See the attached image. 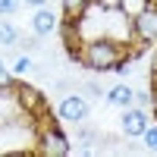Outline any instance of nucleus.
I'll return each mask as SVG.
<instances>
[{
	"instance_id": "obj_1",
	"label": "nucleus",
	"mask_w": 157,
	"mask_h": 157,
	"mask_svg": "<svg viewBox=\"0 0 157 157\" xmlns=\"http://www.w3.org/2000/svg\"><path fill=\"white\" fill-rule=\"evenodd\" d=\"M129 50L113 41V38H94V41H85L78 50V63L91 72H116V66L123 63V57Z\"/></svg>"
},
{
	"instance_id": "obj_2",
	"label": "nucleus",
	"mask_w": 157,
	"mask_h": 157,
	"mask_svg": "<svg viewBox=\"0 0 157 157\" xmlns=\"http://www.w3.org/2000/svg\"><path fill=\"white\" fill-rule=\"evenodd\" d=\"M57 120L60 123H85L91 116V101L85 94H78V91H69V94H63L60 104H57Z\"/></svg>"
},
{
	"instance_id": "obj_3",
	"label": "nucleus",
	"mask_w": 157,
	"mask_h": 157,
	"mask_svg": "<svg viewBox=\"0 0 157 157\" xmlns=\"http://www.w3.org/2000/svg\"><path fill=\"white\" fill-rule=\"evenodd\" d=\"M38 151H41V154L63 157V154L72 151V145H69V138L63 135V129H60L54 120H47L41 129H38Z\"/></svg>"
},
{
	"instance_id": "obj_4",
	"label": "nucleus",
	"mask_w": 157,
	"mask_h": 157,
	"mask_svg": "<svg viewBox=\"0 0 157 157\" xmlns=\"http://www.w3.org/2000/svg\"><path fill=\"white\" fill-rule=\"evenodd\" d=\"M132 35L138 44H154L157 41V3H145L132 16Z\"/></svg>"
},
{
	"instance_id": "obj_5",
	"label": "nucleus",
	"mask_w": 157,
	"mask_h": 157,
	"mask_svg": "<svg viewBox=\"0 0 157 157\" xmlns=\"http://www.w3.org/2000/svg\"><path fill=\"white\" fill-rule=\"evenodd\" d=\"M13 94H16V104L25 113H35V116H44V98L41 91L29 82H13Z\"/></svg>"
},
{
	"instance_id": "obj_6",
	"label": "nucleus",
	"mask_w": 157,
	"mask_h": 157,
	"mask_svg": "<svg viewBox=\"0 0 157 157\" xmlns=\"http://www.w3.org/2000/svg\"><path fill=\"white\" fill-rule=\"evenodd\" d=\"M145 126H148V113H145V107H132V104H129V107H123L120 129H123L126 138H141Z\"/></svg>"
},
{
	"instance_id": "obj_7",
	"label": "nucleus",
	"mask_w": 157,
	"mask_h": 157,
	"mask_svg": "<svg viewBox=\"0 0 157 157\" xmlns=\"http://www.w3.org/2000/svg\"><path fill=\"white\" fill-rule=\"evenodd\" d=\"M54 32H57V13L47 10V6H38L35 16H32V35L47 38V35H54Z\"/></svg>"
},
{
	"instance_id": "obj_8",
	"label": "nucleus",
	"mask_w": 157,
	"mask_h": 157,
	"mask_svg": "<svg viewBox=\"0 0 157 157\" xmlns=\"http://www.w3.org/2000/svg\"><path fill=\"white\" fill-rule=\"evenodd\" d=\"M104 98H107L110 107H129V104H135V91H132V85L120 82V85H113Z\"/></svg>"
},
{
	"instance_id": "obj_9",
	"label": "nucleus",
	"mask_w": 157,
	"mask_h": 157,
	"mask_svg": "<svg viewBox=\"0 0 157 157\" xmlns=\"http://www.w3.org/2000/svg\"><path fill=\"white\" fill-rule=\"evenodd\" d=\"M91 6V0H63V19L66 22H78L88 13Z\"/></svg>"
},
{
	"instance_id": "obj_10",
	"label": "nucleus",
	"mask_w": 157,
	"mask_h": 157,
	"mask_svg": "<svg viewBox=\"0 0 157 157\" xmlns=\"http://www.w3.org/2000/svg\"><path fill=\"white\" fill-rule=\"evenodd\" d=\"M19 44V29L10 22V16H0V47H16Z\"/></svg>"
},
{
	"instance_id": "obj_11",
	"label": "nucleus",
	"mask_w": 157,
	"mask_h": 157,
	"mask_svg": "<svg viewBox=\"0 0 157 157\" xmlns=\"http://www.w3.org/2000/svg\"><path fill=\"white\" fill-rule=\"evenodd\" d=\"M32 54H19L16 60H13V75H25V72H32Z\"/></svg>"
},
{
	"instance_id": "obj_12",
	"label": "nucleus",
	"mask_w": 157,
	"mask_h": 157,
	"mask_svg": "<svg viewBox=\"0 0 157 157\" xmlns=\"http://www.w3.org/2000/svg\"><path fill=\"white\" fill-rule=\"evenodd\" d=\"M141 141H145V148H148V151H157V123H154V126H151V123L145 126V132H141Z\"/></svg>"
},
{
	"instance_id": "obj_13",
	"label": "nucleus",
	"mask_w": 157,
	"mask_h": 157,
	"mask_svg": "<svg viewBox=\"0 0 157 157\" xmlns=\"http://www.w3.org/2000/svg\"><path fill=\"white\" fill-rule=\"evenodd\" d=\"M13 82H16V78H13V72L6 69V63L0 60V91H13Z\"/></svg>"
},
{
	"instance_id": "obj_14",
	"label": "nucleus",
	"mask_w": 157,
	"mask_h": 157,
	"mask_svg": "<svg viewBox=\"0 0 157 157\" xmlns=\"http://www.w3.org/2000/svg\"><path fill=\"white\" fill-rule=\"evenodd\" d=\"M22 6V0H0V16H13Z\"/></svg>"
},
{
	"instance_id": "obj_15",
	"label": "nucleus",
	"mask_w": 157,
	"mask_h": 157,
	"mask_svg": "<svg viewBox=\"0 0 157 157\" xmlns=\"http://www.w3.org/2000/svg\"><path fill=\"white\" fill-rule=\"evenodd\" d=\"M135 104H138V107H154L151 91H135Z\"/></svg>"
},
{
	"instance_id": "obj_16",
	"label": "nucleus",
	"mask_w": 157,
	"mask_h": 157,
	"mask_svg": "<svg viewBox=\"0 0 157 157\" xmlns=\"http://www.w3.org/2000/svg\"><path fill=\"white\" fill-rule=\"evenodd\" d=\"M82 94H85V98H101L104 91H101L94 82H85V85H82Z\"/></svg>"
},
{
	"instance_id": "obj_17",
	"label": "nucleus",
	"mask_w": 157,
	"mask_h": 157,
	"mask_svg": "<svg viewBox=\"0 0 157 157\" xmlns=\"http://www.w3.org/2000/svg\"><path fill=\"white\" fill-rule=\"evenodd\" d=\"M22 3H25V6H35V10H38V6H44L47 0H22Z\"/></svg>"
}]
</instances>
